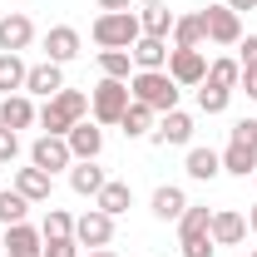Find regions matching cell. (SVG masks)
<instances>
[{"instance_id": "1", "label": "cell", "mask_w": 257, "mask_h": 257, "mask_svg": "<svg viewBox=\"0 0 257 257\" xmlns=\"http://www.w3.org/2000/svg\"><path fill=\"white\" fill-rule=\"evenodd\" d=\"M128 94L139 104H149L154 114L178 109V84L168 79V69H139V74H128Z\"/></svg>"}, {"instance_id": "2", "label": "cell", "mask_w": 257, "mask_h": 257, "mask_svg": "<svg viewBox=\"0 0 257 257\" xmlns=\"http://www.w3.org/2000/svg\"><path fill=\"white\" fill-rule=\"evenodd\" d=\"M84 114H89V94H79V89H60L55 99H45L40 124H45V134H60V139H64Z\"/></svg>"}, {"instance_id": "3", "label": "cell", "mask_w": 257, "mask_h": 257, "mask_svg": "<svg viewBox=\"0 0 257 257\" xmlns=\"http://www.w3.org/2000/svg\"><path fill=\"white\" fill-rule=\"evenodd\" d=\"M89 35H94L99 50H134V40L144 35V25H139V15H134V10H104Z\"/></svg>"}, {"instance_id": "4", "label": "cell", "mask_w": 257, "mask_h": 257, "mask_svg": "<svg viewBox=\"0 0 257 257\" xmlns=\"http://www.w3.org/2000/svg\"><path fill=\"white\" fill-rule=\"evenodd\" d=\"M128 104H134V94H128V79H99V84H94V94H89L94 124H119Z\"/></svg>"}, {"instance_id": "5", "label": "cell", "mask_w": 257, "mask_h": 257, "mask_svg": "<svg viewBox=\"0 0 257 257\" xmlns=\"http://www.w3.org/2000/svg\"><path fill=\"white\" fill-rule=\"evenodd\" d=\"M30 163H35V168H45V173L55 178L60 168H74V154H69V144H64L60 134H40L35 149H30Z\"/></svg>"}, {"instance_id": "6", "label": "cell", "mask_w": 257, "mask_h": 257, "mask_svg": "<svg viewBox=\"0 0 257 257\" xmlns=\"http://www.w3.org/2000/svg\"><path fill=\"white\" fill-rule=\"evenodd\" d=\"M168 79L173 84H203L208 79V60H203V50H168Z\"/></svg>"}, {"instance_id": "7", "label": "cell", "mask_w": 257, "mask_h": 257, "mask_svg": "<svg viewBox=\"0 0 257 257\" xmlns=\"http://www.w3.org/2000/svg\"><path fill=\"white\" fill-rule=\"evenodd\" d=\"M109 237H114V218H109V213L89 208V213L74 218V242H79V247H109Z\"/></svg>"}, {"instance_id": "8", "label": "cell", "mask_w": 257, "mask_h": 257, "mask_svg": "<svg viewBox=\"0 0 257 257\" xmlns=\"http://www.w3.org/2000/svg\"><path fill=\"white\" fill-rule=\"evenodd\" d=\"M203 20H208V40L213 45H237L242 40V20L227 5H203Z\"/></svg>"}, {"instance_id": "9", "label": "cell", "mask_w": 257, "mask_h": 257, "mask_svg": "<svg viewBox=\"0 0 257 257\" xmlns=\"http://www.w3.org/2000/svg\"><path fill=\"white\" fill-rule=\"evenodd\" d=\"M5 257H45V232H35L30 223H15L5 227Z\"/></svg>"}, {"instance_id": "10", "label": "cell", "mask_w": 257, "mask_h": 257, "mask_svg": "<svg viewBox=\"0 0 257 257\" xmlns=\"http://www.w3.org/2000/svg\"><path fill=\"white\" fill-rule=\"evenodd\" d=\"M64 89V69L55 60L45 64H30V74H25V94H40V99H55Z\"/></svg>"}, {"instance_id": "11", "label": "cell", "mask_w": 257, "mask_h": 257, "mask_svg": "<svg viewBox=\"0 0 257 257\" xmlns=\"http://www.w3.org/2000/svg\"><path fill=\"white\" fill-rule=\"evenodd\" d=\"M208 232H213V242H218V247H237V242L247 237V218H242V213H232V208H218V213H213V223H208Z\"/></svg>"}, {"instance_id": "12", "label": "cell", "mask_w": 257, "mask_h": 257, "mask_svg": "<svg viewBox=\"0 0 257 257\" xmlns=\"http://www.w3.org/2000/svg\"><path fill=\"white\" fill-rule=\"evenodd\" d=\"M188 139H193V119L183 109H168L159 124H154V144H163V149H178V144H188Z\"/></svg>"}, {"instance_id": "13", "label": "cell", "mask_w": 257, "mask_h": 257, "mask_svg": "<svg viewBox=\"0 0 257 257\" xmlns=\"http://www.w3.org/2000/svg\"><path fill=\"white\" fill-rule=\"evenodd\" d=\"M30 40H35L30 15H5V20H0V55H20Z\"/></svg>"}, {"instance_id": "14", "label": "cell", "mask_w": 257, "mask_h": 257, "mask_svg": "<svg viewBox=\"0 0 257 257\" xmlns=\"http://www.w3.org/2000/svg\"><path fill=\"white\" fill-rule=\"evenodd\" d=\"M64 144H69V154H74V159H99V149H104V134H99V124L79 119V124L64 134Z\"/></svg>"}, {"instance_id": "15", "label": "cell", "mask_w": 257, "mask_h": 257, "mask_svg": "<svg viewBox=\"0 0 257 257\" xmlns=\"http://www.w3.org/2000/svg\"><path fill=\"white\" fill-rule=\"evenodd\" d=\"M203 40H208V20H203V10L173 20V50H203Z\"/></svg>"}, {"instance_id": "16", "label": "cell", "mask_w": 257, "mask_h": 257, "mask_svg": "<svg viewBox=\"0 0 257 257\" xmlns=\"http://www.w3.org/2000/svg\"><path fill=\"white\" fill-rule=\"evenodd\" d=\"M104 183H109V178H104V168H94V159H74V168H69V188L79 193V198H99Z\"/></svg>"}, {"instance_id": "17", "label": "cell", "mask_w": 257, "mask_h": 257, "mask_svg": "<svg viewBox=\"0 0 257 257\" xmlns=\"http://www.w3.org/2000/svg\"><path fill=\"white\" fill-rule=\"evenodd\" d=\"M50 188H55V178H50L45 168H35V163L15 173V193H20V198H30V203H50Z\"/></svg>"}, {"instance_id": "18", "label": "cell", "mask_w": 257, "mask_h": 257, "mask_svg": "<svg viewBox=\"0 0 257 257\" xmlns=\"http://www.w3.org/2000/svg\"><path fill=\"white\" fill-rule=\"evenodd\" d=\"M40 114H35V104H30V94H5L0 99V124L5 128H30Z\"/></svg>"}, {"instance_id": "19", "label": "cell", "mask_w": 257, "mask_h": 257, "mask_svg": "<svg viewBox=\"0 0 257 257\" xmlns=\"http://www.w3.org/2000/svg\"><path fill=\"white\" fill-rule=\"evenodd\" d=\"M45 55L55 64H69L79 55V30H69V25H55V30L45 35Z\"/></svg>"}, {"instance_id": "20", "label": "cell", "mask_w": 257, "mask_h": 257, "mask_svg": "<svg viewBox=\"0 0 257 257\" xmlns=\"http://www.w3.org/2000/svg\"><path fill=\"white\" fill-rule=\"evenodd\" d=\"M128 55H134V64H139V69H163V64H168V40H154V35H139Z\"/></svg>"}, {"instance_id": "21", "label": "cell", "mask_w": 257, "mask_h": 257, "mask_svg": "<svg viewBox=\"0 0 257 257\" xmlns=\"http://www.w3.org/2000/svg\"><path fill=\"white\" fill-rule=\"evenodd\" d=\"M183 208H188L183 188H173V183L154 188V218H163V223H178V218H183Z\"/></svg>"}, {"instance_id": "22", "label": "cell", "mask_w": 257, "mask_h": 257, "mask_svg": "<svg viewBox=\"0 0 257 257\" xmlns=\"http://www.w3.org/2000/svg\"><path fill=\"white\" fill-rule=\"evenodd\" d=\"M188 178H198V183H213L218 173H223V154H213V149H188Z\"/></svg>"}, {"instance_id": "23", "label": "cell", "mask_w": 257, "mask_h": 257, "mask_svg": "<svg viewBox=\"0 0 257 257\" xmlns=\"http://www.w3.org/2000/svg\"><path fill=\"white\" fill-rule=\"evenodd\" d=\"M94 208H99V213H109V218H119V213L134 208V188H128V183H104L99 198H94Z\"/></svg>"}, {"instance_id": "24", "label": "cell", "mask_w": 257, "mask_h": 257, "mask_svg": "<svg viewBox=\"0 0 257 257\" xmlns=\"http://www.w3.org/2000/svg\"><path fill=\"white\" fill-rule=\"evenodd\" d=\"M25 74L30 64L20 55H0V94H25Z\"/></svg>"}, {"instance_id": "25", "label": "cell", "mask_w": 257, "mask_h": 257, "mask_svg": "<svg viewBox=\"0 0 257 257\" xmlns=\"http://www.w3.org/2000/svg\"><path fill=\"white\" fill-rule=\"evenodd\" d=\"M173 10L168 5H144V15H139V25H144V35H154V40H168L173 35Z\"/></svg>"}, {"instance_id": "26", "label": "cell", "mask_w": 257, "mask_h": 257, "mask_svg": "<svg viewBox=\"0 0 257 257\" xmlns=\"http://www.w3.org/2000/svg\"><path fill=\"white\" fill-rule=\"evenodd\" d=\"M119 128H124L128 139H144V134H154V109L134 99V104L124 109V119H119Z\"/></svg>"}, {"instance_id": "27", "label": "cell", "mask_w": 257, "mask_h": 257, "mask_svg": "<svg viewBox=\"0 0 257 257\" xmlns=\"http://www.w3.org/2000/svg\"><path fill=\"white\" fill-rule=\"evenodd\" d=\"M223 173H237V178L257 173V149H247V144H227V154H223Z\"/></svg>"}, {"instance_id": "28", "label": "cell", "mask_w": 257, "mask_h": 257, "mask_svg": "<svg viewBox=\"0 0 257 257\" xmlns=\"http://www.w3.org/2000/svg\"><path fill=\"white\" fill-rule=\"evenodd\" d=\"M203 84H218V89H232V84H242V64L237 60H213L208 64V79Z\"/></svg>"}, {"instance_id": "29", "label": "cell", "mask_w": 257, "mask_h": 257, "mask_svg": "<svg viewBox=\"0 0 257 257\" xmlns=\"http://www.w3.org/2000/svg\"><path fill=\"white\" fill-rule=\"evenodd\" d=\"M99 69H104V79H128L134 55L128 50H99Z\"/></svg>"}, {"instance_id": "30", "label": "cell", "mask_w": 257, "mask_h": 257, "mask_svg": "<svg viewBox=\"0 0 257 257\" xmlns=\"http://www.w3.org/2000/svg\"><path fill=\"white\" fill-rule=\"evenodd\" d=\"M25 208H30V198H20L15 188H5V193H0V227L25 223Z\"/></svg>"}, {"instance_id": "31", "label": "cell", "mask_w": 257, "mask_h": 257, "mask_svg": "<svg viewBox=\"0 0 257 257\" xmlns=\"http://www.w3.org/2000/svg\"><path fill=\"white\" fill-rule=\"evenodd\" d=\"M208 223H213V213H208V208H183V218H178V237H203V232H208Z\"/></svg>"}, {"instance_id": "32", "label": "cell", "mask_w": 257, "mask_h": 257, "mask_svg": "<svg viewBox=\"0 0 257 257\" xmlns=\"http://www.w3.org/2000/svg\"><path fill=\"white\" fill-rule=\"evenodd\" d=\"M227 99H232V89L203 84V89H198V109H203V114H223V109H227Z\"/></svg>"}, {"instance_id": "33", "label": "cell", "mask_w": 257, "mask_h": 257, "mask_svg": "<svg viewBox=\"0 0 257 257\" xmlns=\"http://www.w3.org/2000/svg\"><path fill=\"white\" fill-rule=\"evenodd\" d=\"M45 237H74V218L64 213V208H50L45 213V227H40Z\"/></svg>"}, {"instance_id": "34", "label": "cell", "mask_w": 257, "mask_h": 257, "mask_svg": "<svg viewBox=\"0 0 257 257\" xmlns=\"http://www.w3.org/2000/svg\"><path fill=\"white\" fill-rule=\"evenodd\" d=\"M178 247H183V257H213L218 252L213 232H203V237H178Z\"/></svg>"}, {"instance_id": "35", "label": "cell", "mask_w": 257, "mask_h": 257, "mask_svg": "<svg viewBox=\"0 0 257 257\" xmlns=\"http://www.w3.org/2000/svg\"><path fill=\"white\" fill-rule=\"evenodd\" d=\"M45 257H79L74 237H45Z\"/></svg>"}, {"instance_id": "36", "label": "cell", "mask_w": 257, "mask_h": 257, "mask_svg": "<svg viewBox=\"0 0 257 257\" xmlns=\"http://www.w3.org/2000/svg\"><path fill=\"white\" fill-rule=\"evenodd\" d=\"M232 144H247V149H257V119H237V124H232Z\"/></svg>"}, {"instance_id": "37", "label": "cell", "mask_w": 257, "mask_h": 257, "mask_svg": "<svg viewBox=\"0 0 257 257\" xmlns=\"http://www.w3.org/2000/svg\"><path fill=\"white\" fill-rule=\"evenodd\" d=\"M237 50H242V55H237V64H242V74H247V69H257V35H247V40H237Z\"/></svg>"}, {"instance_id": "38", "label": "cell", "mask_w": 257, "mask_h": 257, "mask_svg": "<svg viewBox=\"0 0 257 257\" xmlns=\"http://www.w3.org/2000/svg\"><path fill=\"white\" fill-rule=\"evenodd\" d=\"M15 154H20V139H15V128L0 124V163H10Z\"/></svg>"}, {"instance_id": "39", "label": "cell", "mask_w": 257, "mask_h": 257, "mask_svg": "<svg viewBox=\"0 0 257 257\" xmlns=\"http://www.w3.org/2000/svg\"><path fill=\"white\" fill-rule=\"evenodd\" d=\"M227 10H237V15H242V10H257V0H227Z\"/></svg>"}, {"instance_id": "40", "label": "cell", "mask_w": 257, "mask_h": 257, "mask_svg": "<svg viewBox=\"0 0 257 257\" xmlns=\"http://www.w3.org/2000/svg\"><path fill=\"white\" fill-rule=\"evenodd\" d=\"M99 10H128V0H94Z\"/></svg>"}, {"instance_id": "41", "label": "cell", "mask_w": 257, "mask_h": 257, "mask_svg": "<svg viewBox=\"0 0 257 257\" xmlns=\"http://www.w3.org/2000/svg\"><path fill=\"white\" fill-rule=\"evenodd\" d=\"M242 84H247V94L257 99V69H247V74H242Z\"/></svg>"}, {"instance_id": "42", "label": "cell", "mask_w": 257, "mask_h": 257, "mask_svg": "<svg viewBox=\"0 0 257 257\" xmlns=\"http://www.w3.org/2000/svg\"><path fill=\"white\" fill-rule=\"evenodd\" d=\"M247 227H252V232H257V203H252V208H247Z\"/></svg>"}, {"instance_id": "43", "label": "cell", "mask_w": 257, "mask_h": 257, "mask_svg": "<svg viewBox=\"0 0 257 257\" xmlns=\"http://www.w3.org/2000/svg\"><path fill=\"white\" fill-rule=\"evenodd\" d=\"M89 257H119V252H109V247H94V252H89Z\"/></svg>"}, {"instance_id": "44", "label": "cell", "mask_w": 257, "mask_h": 257, "mask_svg": "<svg viewBox=\"0 0 257 257\" xmlns=\"http://www.w3.org/2000/svg\"><path fill=\"white\" fill-rule=\"evenodd\" d=\"M144 5H163V0H144Z\"/></svg>"}, {"instance_id": "45", "label": "cell", "mask_w": 257, "mask_h": 257, "mask_svg": "<svg viewBox=\"0 0 257 257\" xmlns=\"http://www.w3.org/2000/svg\"><path fill=\"white\" fill-rule=\"evenodd\" d=\"M0 257H5V242H0Z\"/></svg>"}, {"instance_id": "46", "label": "cell", "mask_w": 257, "mask_h": 257, "mask_svg": "<svg viewBox=\"0 0 257 257\" xmlns=\"http://www.w3.org/2000/svg\"><path fill=\"white\" fill-rule=\"evenodd\" d=\"M252 257H257V247H252Z\"/></svg>"}, {"instance_id": "47", "label": "cell", "mask_w": 257, "mask_h": 257, "mask_svg": "<svg viewBox=\"0 0 257 257\" xmlns=\"http://www.w3.org/2000/svg\"><path fill=\"white\" fill-rule=\"evenodd\" d=\"M252 178H257V173H252Z\"/></svg>"}]
</instances>
